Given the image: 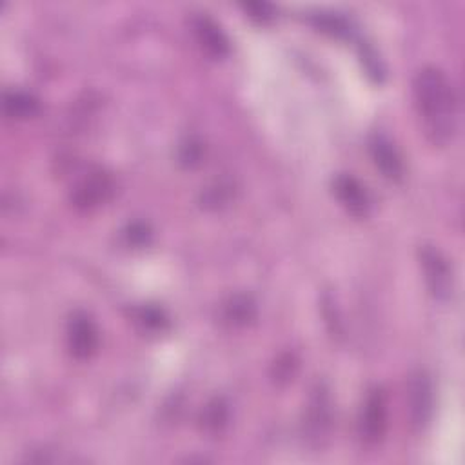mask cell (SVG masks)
Listing matches in <instances>:
<instances>
[{"label": "cell", "instance_id": "6da1fadb", "mask_svg": "<svg viewBox=\"0 0 465 465\" xmlns=\"http://www.w3.org/2000/svg\"><path fill=\"white\" fill-rule=\"evenodd\" d=\"M413 95L425 136L434 145H447L458 129V98L445 73L423 68L413 82Z\"/></svg>", "mask_w": 465, "mask_h": 465}, {"label": "cell", "instance_id": "7a4b0ae2", "mask_svg": "<svg viewBox=\"0 0 465 465\" xmlns=\"http://www.w3.org/2000/svg\"><path fill=\"white\" fill-rule=\"evenodd\" d=\"M420 262L423 267L429 293L440 302L449 300V296H452L454 284H452V271L445 256L438 249L431 246H423L420 249Z\"/></svg>", "mask_w": 465, "mask_h": 465}, {"label": "cell", "instance_id": "3957f363", "mask_svg": "<svg viewBox=\"0 0 465 465\" xmlns=\"http://www.w3.org/2000/svg\"><path fill=\"white\" fill-rule=\"evenodd\" d=\"M68 348L77 360H88L98 349V330L86 313H75L68 322Z\"/></svg>", "mask_w": 465, "mask_h": 465}, {"label": "cell", "instance_id": "277c9868", "mask_svg": "<svg viewBox=\"0 0 465 465\" xmlns=\"http://www.w3.org/2000/svg\"><path fill=\"white\" fill-rule=\"evenodd\" d=\"M387 427V404L382 391H373L362 409L358 431L364 442L377 443Z\"/></svg>", "mask_w": 465, "mask_h": 465}, {"label": "cell", "instance_id": "5b68a950", "mask_svg": "<svg viewBox=\"0 0 465 465\" xmlns=\"http://www.w3.org/2000/svg\"><path fill=\"white\" fill-rule=\"evenodd\" d=\"M409 409L411 420L416 429H423L434 411L432 384L425 373H416L409 384Z\"/></svg>", "mask_w": 465, "mask_h": 465}, {"label": "cell", "instance_id": "8992f818", "mask_svg": "<svg viewBox=\"0 0 465 465\" xmlns=\"http://www.w3.org/2000/svg\"><path fill=\"white\" fill-rule=\"evenodd\" d=\"M111 193H113L111 177L102 172H95L79 184V188L75 190L73 200H75V206L82 209H91L104 204L111 197Z\"/></svg>", "mask_w": 465, "mask_h": 465}, {"label": "cell", "instance_id": "52a82bcc", "mask_svg": "<svg viewBox=\"0 0 465 465\" xmlns=\"http://www.w3.org/2000/svg\"><path fill=\"white\" fill-rule=\"evenodd\" d=\"M371 157L377 164V168L382 172V175L389 181H400L404 175V163L400 153L393 145L389 138L384 135H375L369 142Z\"/></svg>", "mask_w": 465, "mask_h": 465}, {"label": "cell", "instance_id": "ba28073f", "mask_svg": "<svg viewBox=\"0 0 465 465\" xmlns=\"http://www.w3.org/2000/svg\"><path fill=\"white\" fill-rule=\"evenodd\" d=\"M193 33L202 48L211 59H224L229 53V42L222 30L208 17H197L193 21Z\"/></svg>", "mask_w": 465, "mask_h": 465}, {"label": "cell", "instance_id": "9c48e42d", "mask_svg": "<svg viewBox=\"0 0 465 465\" xmlns=\"http://www.w3.org/2000/svg\"><path fill=\"white\" fill-rule=\"evenodd\" d=\"M335 193L346 209L355 217H366L369 213L371 202L366 190L353 177H339L335 181Z\"/></svg>", "mask_w": 465, "mask_h": 465}, {"label": "cell", "instance_id": "30bf717a", "mask_svg": "<svg viewBox=\"0 0 465 465\" xmlns=\"http://www.w3.org/2000/svg\"><path fill=\"white\" fill-rule=\"evenodd\" d=\"M331 427V400L328 391L319 387L309 402L307 411V431L312 438L321 440Z\"/></svg>", "mask_w": 465, "mask_h": 465}, {"label": "cell", "instance_id": "8fae6325", "mask_svg": "<svg viewBox=\"0 0 465 465\" xmlns=\"http://www.w3.org/2000/svg\"><path fill=\"white\" fill-rule=\"evenodd\" d=\"M5 113L10 118L26 120L39 113V100L24 91L5 93Z\"/></svg>", "mask_w": 465, "mask_h": 465}, {"label": "cell", "instance_id": "7c38bea8", "mask_svg": "<svg viewBox=\"0 0 465 465\" xmlns=\"http://www.w3.org/2000/svg\"><path fill=\"white\" fill-rule=\"evenodd\" d=\"M256 315V307L247 296H235L226 305V319L233 326H246Z\"/></svg>", "mask_w": 465, "mask_h": 465}, {"label": "cell", "instance_id": "4fadbf2b", "mask_svg": "<svg viewBox=\"0 0 465 465\" xmlns=\"http://www.w3.org/2000/svg\"><path fill=\"white\" fill-rule=\"evenodd\" d=\"M228 422V409L222 402L215 400L213 404L208 405L206 414H204V425L209 431H220Z\"/></svg>", "mask_w": 465, "mask_h": 465}, {"label": "cell", "instance_id": "5bb4252c", "mask_svg": "<svg viewBox=\"0 0 465 465\" xmlns=\"http://www.w3.org/2000/svg\"><path fill=\"white\" fill-rule=\"evenodd\" d=\"M138 321L144 324V328H149V330H163V326L166 324L159 309H151V307L142 309Z\"/></svg>", "mask_w": 465, "mask_h": 465}, {"label": "cell", "instance_id": "9a60e30c", "mask_svg": "<svg viewBox=\"0 0 465 465\" xmlns=\"http://www.w3.org/2000/svg\"><path fill=\"white\" fill-rule=\"evenodd\" d=\"M126 237H127L129 244L144 246V244H147V242H149L151 233H149L147 226H144V224H133V226H129V229H127Z\"/></svg>", "mask_w": 465, "mask_h": 465}, {"label": "cell", "instance_id": "2e32d148", "mask_svg": "<svg viewBox=\"0 0 465 465\" xmlns=\"http://www.w3.org/2000/svg\"><path fill=\"white\" fill-rule=\"evenodd\" d=\"M244 10L249 14L251 19H256L260 23H267L274 15L273 8L267 5H247V6H244Z\"/></svg>", "mask_w": 465, "mask_h": 465}]
</instances>
